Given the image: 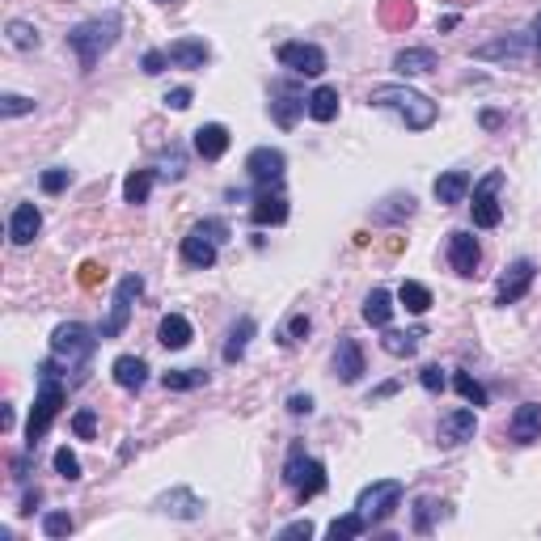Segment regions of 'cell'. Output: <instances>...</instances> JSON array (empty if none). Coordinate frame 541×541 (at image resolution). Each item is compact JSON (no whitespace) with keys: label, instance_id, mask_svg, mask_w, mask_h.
Masks as SVG:
<instances>
[{"label":"cell","instance_id":"6da1fadb","mask_svg":"<svg viewBox=\"0 0 541 541\" xmlns=\"http://www.w3.org/2000/svg\"><path fill=\"white\" fill-rule=\"evenodd\" d=\"M368 106L377 111H394L411 131H428L436 123V102L428 94H419L411 85H372Z\"/></svg>","mask_w":541,"mask_h":541},{"label":"cell","instance_id":"7a4b0ae2","mask_svg":"<svg viewBox=\"0 0 541 541\" xmlns=\"http://www.w3.org/2000/svg\"><path fill=\"white\" fill-rule=\"evenodd\" d=\"M119 30H123L119 13L89 17V21H80V26H72V30H68V47H72V55L80 60V68H85V72H94L97 60H102V55H106L114 43H119Z\"/></svg>","mask_w":541,"mask_h":541},{"label":"cell","instance_id":"3957f363","mask_svg":"<svg viewBox=\"0 0 541 541\" xmlns=\"http://www.w3.org/2000/svg\"><path fill=\"white\" fill-rule=\"evenodd\" d=\"M284 482L304 504V499H313V495L326 491V465L313 462V457L304 453V445H292L287 448V462H284Z\"/></svg>","mask_w":541,"mask_h":541},{"label":"cell","instance_id":"277c9868","mask_svg":"<svg viewBox=\"0 0 541 541\" xmlns=\"http://www.w3.org/2000/svg\"><path fill=\"white\" fill-rule=\"evenodd\" d=\"M398 504H402V482H398V478H381V482H372V487L360 491L355 512H360V520H364L368 529H377V525H385V520L398 512Z\"/></svg>","mask_w":541,"mask_h":541},{"label":"cell","instance_id":"5b68a950","mask_svg":"<svg viewBox=\"0 0 541 541\" xmlns=\"http://www.w3.org/2000/svg\"><path fill=\"white\" fill-rule=\"evenodd\" d=\"M60 406H64V385L55 381V372H43V385H38V398H34L30 423H26V445H30V453L38 448V440L47 436L51 423H55Z\"/></svg>","mask_w":541,"mask_h":541},{"label":"cell","instance_id":"8992f818","mask_svg":"<svg viewBox=\"0 0 541 541\" xmlns=\"http://www.w3.org/2000/svg\"><path fill=\"white\" fill-rule=\"evenodd\" d=\"M97 338L89 326H80V321H64V326H55V335H51V351H55V360H68V364H85L89 355H94Z\"/></svg>","mask_w":541,"mask_h":541},{"label":"cell","instance_id":"52a82bcc","mask_svg":"<svg viewBox=\"0 0 541 541\" xmlns=\"http://www.w3.org/2000/svg\"><path fill=\"white\" fill-rule=\"evenodd\" d=\"M140 292H144L140 275H123L119 287H114V296H111V313H106V321H102V330H97V335H102V338H119V335H123V330H128V321H131V304L140 301Z\"/></svg>","mask_w":541,"mask_h":541},{"label":"cell","instance_id":"ba28073f","mask_svg":"<svg viewBox=\"0 0 541 541\" xmlns=\"http://www.w3.org/2000/svg\"><path fill=\"white\" fill-rule=\"evenodd\" d=\"M246 174H250V182H254L258 191H279L284 187V174H287V157L279 148L262 144V148H254L246 157Z\"/></svg>","mask_w":541,"mask_h":541},{"label":"cell","instance_id":"9c48e42d","mask_svg":"<svg viewBox=\"0 0 541 541\" xmlns=\"http://www.w3.org/2000/svg\"><path fill=\"white\" fill-rule=\"evenodd\" d=\"M499 187H504V170H491V174H487L474 187V204H470V212H474L478 229H499V221H504V207H499Z\"/></svg>","mask_w":541,"mask_h":541},{"label":"cell","instance_id":"30bf717a","mask_svg":"<svg viewBox=\"0 0 541 541\" xmlns=\"http://www.w3.org/2000/svg\"><path fill=\"white\" fill-rule=\"evenodd\" d=\"M275 60L284 68H292L296 77H321L326 72V51L318 43H284L275 51Z\"/></svg>","mask_w":541,"mask_h":541},{"label":"cell","instance_id":"8fae6325","mask_svg":"<svg viewBox=\"0 0 541 541\" xmlns=\"http://www.w3.org/2000/svg\"><path fill=\"white\" fill-rule=\"evenodd\" d=\"M533 275L537 267L529 262V258H516L504 275H499V284H495V304H516L529 296V287H533Z\"/></svg>","mask_w":541,"mask_h":541},{"label":"cell","instance_id":"7c38bea8","mask_svg":"<svg viewBox=\"0 0 541 541\" xmlns=\"http://www.w3.org/2000/svg\"><path fill=\"white\" fill-rule=\"evenodd\" d=\"M478 431V414L470 406H457V411L440 414V428H436V445L440 448H462L465 440H474Z\"/></svg>","mask_w":541,"mask_h":541},{"label":"cell","instance_id":"4fadbf2b","mask_svg":"<svg viewBox=\"0 0 541 541\" xmlns=\"http://www.w3.org/2000/svg\"><path fill=\"white\" fill-rule=\"evenodd\" d=\"M301 114H309L301 89H296V85H275V94H270V119H275L284 131H292Z\"/></svg>","mask_w":541,"mask_h":541},{"label":"cell","instance_id":"5bb4252c","mask_svg":"<svg viewBox=\"0 0 541 541\" xmlns=\"http://www.w3.org/2000/svg\"><path fill=\"white\" fill-rule=\"evenodd\" d=\"M478 262H482V250H478V237H474V233H465V229L448 233V267L470 279V275L478 270Z\"/></svg>","mask_w":541,"mask_h":541},{"label":"cell","instance_id":"9a60e30c","mask_svg":"<svg viewBox=\"0 0 541 541\" xmlns=\"http://www.w3.org/2000/svg\"><path fill=\"white\" fill-rule=\"evenodd\" d=\"M368 372V364H364V347L355 343L351 335H343L338 338V347H335V377L343 385H355L360 377Z\"/></svg>","mask_w":541,"mask_h":541},{"label":"cell","instance_id":"2e32d148","mask_svg":"<svg viewBox=\"0 0 541 541\" xmlns=\"http://www.w3.org/2000/svg\"><path fill=\"white\" fill-rule=\"evenodd\" d=\"M157 508L165 516H178V520H199L204 516V499L191 491V487H174V491H165L157 499Z\"/></svg>","mask_w":541,"mask_h":541},{"label":"cell","instance_id":"e0dca14e","mask_svg":"<svg viewBox=\"0 0 541 541\" xmlns=\"http://www.w3.org/2000/svg\"><path fill=\"white\" fill-rule=\"evenodd\" d=\"M508 431H512V440H516V445H537V440H541V402H525V406H516Z\"/></svg>","mask_w":541,"mask_h":541},{"label":"cell","instance_id":"ac0fdd59","mask_svg":"<svg viewBox=\"0 0 541 541\" xmlns=\"http://www.w3.org/2000/svg\"><path fill=\"white\" fill-rule=\"evenodd\" d=\"M165 55H170V64H174V68L195 72V68H204L207 60H212V47H207L204 38H178V43L165 47Z\"/></svg>","mask_w":541,"mask_h":541},{"label":"cell","instance_id":"d6986e66","mask_svg":"<svg viewBox=\"0 0 541 541\" xmlns=\"http://www.w3.org/2000/svg\"><path fill=\"white\" fill-rule=\"evenodd\" d=\"M38 229H43V212L34 204H17L13 216H9V237H13V246H30L38 237Z\"/></svg>","mask_w":541,"mask_h":541},{"label":"cell","instance_id":"ffe728a7","mask_svg":"<svg viewBox=\"0 0 541 541\" xmlns=\"http://www.w3.org/2000/svg\"><path fill=\"white\" fill-rule=\"evenodd\" d=\"M229 140H233V136H229L224 123H204V128L195 131V153L204 161H221L224 153H229Z\"/></svg>","mask_w":541,"mask_h":541},{"label":"cell","instance_id":"44dd1931","mask_svg":"<svg viewBox=\"0 0 541 541\" xmlns=\"http://www.w3.org/2000/svg\"><path fill=\"white\" fill-rule=\"evenodd\" d=\"M250 221L258 229H267V224H284L287 221V199L279 191H258L254 207H250Z\"/></svg>","mask_w":541,"mask_h":541},{"label":"cell","instance_id":"7402d4cb","mask_svg":"<svg viewBox=\"0 0 541 541\" xmlns=\"http://www.w3.org/2000/svg\"><path fill=\"white\" fill-rule=\"evenodd\" d=\"M191 338H195V330H191V321L182 318V313H165V318H161V326H157V343H161L165 351L191 347Z\"/></svg>","mask_w":541,"mask_h":541},{"label":"cell","instance_id":"603a6c76","mask_svg":"<svg viewBox=\"0 0 541 541\" xmlns=\"http://www.w3.org/2000/svg\"><path fill=\"white\" fill-rule=\"evenodd\" d=\"M431 191H436V199L445 207L465 204V195H470V174H465V170H445V174L431 182Z\"/></svg>","mask_w":541,"mask_h":541},{"label":"cell","instance_id":"cb8c5ba5","mask_svg":"<svg viewBox=\"0 0 541 541\" xmlns=\"http://www.w3.org/2000/svg\"><path fill=\"white\" fill-rule=\"evenodd\" d=\"M182 262H187V267H199V270L216 267V241L191 229V233L182 237Z\"/></svg>","mask_w":541,"mask_h":541},{"label":"cell","instance_id":"d4e9b609","mask_svg":"<svg viewBox=\"0 0 541 541\" xmlns=\"http://www.w3.org/2000/svg\"><path fill=\"white\" fill-rule=\"evenodd\" d=\"M304 106H309V119L313 123H330L338 114V89L335 85H318L313 94L304 97Z\"/></svg>","mask_w":541,"mask_h":541},{"label":"cell","instance_id":"484cf974","mask_svg":"<svg viewBox=\"0 0 541 541\" xmlns=\"http://www.w3.org/2000/svg\"><path fill=\"white\" fill-rule=\"evenodd\" d=\"M360 313H364L368 326L385 330V326H389V318H394V296H389L385 287H372V292L364 296V309H360Z\"/></svg>","mask_w":541,"mask_h":541},{"label":"cell","instance_id":"4316f807","mask_svg":"<svg viewBox=\"0 0 541 541\" xmlns=\"http://www.w3.org/2000/svg\"><path fill=\"white\" fill-rule=\"evenodd\" d=\"M114 381L136 394V389L148 385V364H144L140 355H119V360H114Z\"/></svg>","mask_w":541,"mask_h":541},{"label":"cell","instance_id":"83f0119b","mask_svg":"<svg viewBox=\"0 0 541 541\" xmlns=\"http://www.w3.org/2000/svg\"><path fill=\"white\" fill-rule=\"evenodd\" d=\"M394 68H398L402 77H419V72H431L436 68V51L431 47H406L394 55Z\"/></svg>","mask_w":541,"mask_h":541},{"label":"cell","instance_id":"f1b7e54d","mask_svg":"<svg viewBox=\"0 0 541 541\" xmlns=\"http://www.w3.org/2000/svg\"><path fill=\"white\" fill-rule=\"evenodd\" d=\"M529 51V38H495V43H482V47H474L478 60H520Z\"/></svg>","mask_w":541,"mask_h":541},{"label":"cell","instance_id":"f546056e","mask_svg":"<svg viewBox=\"0 0 541 541\" xmlns=\"http://www.w3.org/2000/svg\"><path fill=\"white\" fill-rule=\"evenodd\" d=\"M414 216V195H389L385 207L372 212V221L377 224H398V221H411Z\"/></svg>","mask_w":541,"mask_h":541},{"label":"cell","instance_id":"4dcf8cb0","mask_svg":"<svg viewBox=\"0 0 541 541\" xmlns=\"http://www.w3.org/2000/svg\"><path fill=\"white\" fill-rule=\"evenodd\" d=\"M250 338H254V318H241L233 330H229V343H224V364H237L246 347H250Z\"/></svg>","mask_w":541,"mask_h":541},{"label":"cell","instance_id":"1f68e13d","mask_svg":"<svg viewBox=\"0 0 541 541\" xmlns=\"http://www.w3.org/2000/svg\"><path fill=\"white\" fill-rule=\"evenodd\" d=\"M419 338H423V330H389V326H385L381 347L402 360V355H414V351H419Z\"/></svg>","mask_w":541,"mask_h":541},{"label":"cell","instance_id":"d6a6232c","mask_svg":"<svg viewBox=\"0 0 541 541\" xmlns=\"http://www.w3.org/2000/svg\"><path fill=\"white\" fill-rule=\"evenodd\" d=\"M161 385H165L170 394H187V389H199V385H207V372H204V368H178V372H165V377H161Z\"/></svg>","mask_w":541,"mask_h":541},{"label":"cell","instance_id":"836d02e7","mask_svg":"<svg viewBox=\"0 0 541 541\" xmlns=\"http://www.w3.org/2000/svg\"><path fill=\"white\" fill-rule=\"evenodd\" d=\"M398 301L406 304L411 313H428V309H431V287H428V284H419V279H402Z\"/></svg>","mask_w":541,"mask_h":541},{"label":"cell","instance_id":"e575fe53","mask_svg":"<svg viewBox=\"0 0 541 541\" xmlns=\"http://www.w3.org/2000/svg\"><path fill=\"white\" fill-rule=\"evenodd\" d=\"M148 191H153V174L148 170H131L128 178H123V199L128 204H148Z\"/></svg>","mask_w":541,"mask_h":541},{"label":"cell","instance_id":"d590c367","mask_svg":"<svg viewBox=\"0 0 541 541\" xmlns=\"http://www.w3.org/2000/svg\"><path fill=\"white\" fill-rule=\"evenodd\" d=\"M381 21L394 26V30H406L414 21V4L411 0H381Z\"/></svg>","mask_w":541,"mask_h":541},{"label":"cell","instance_id":"8d00e7d4","mask_svg":"<svg viewBox=\"0 0 541 541\" xmlns=\"http://www.w3.org/2000/svg\"><path fill=\"white\" fill-rule=\"evenodd\" d=\"M360 533H368V525L360 520V512H351V516H335L330 529H326V537H330V541H351V537H360Z\"/></svg>","mask_w":541,"mask_h":541},{"label":"cell","instance_id":"74e56055","mask_svg":"<svg viewBox=\"0 0 541 541\" xmlns=\"http://www.w3.org/2000/svg\"><path fill=\"white\" fill-rule=\"evenodd\" d=\"M440 499H431V495H423L419 504H414V533H431V525H436V516H440Z\"/></svg>","mask_w":541,"mask_h":541},{"label":"cell","instance_id":"f35d334b","mask_svg":"<svg viewBox=\"0 0 541 541\" xmlns=\"http://www.w3.org/2000/svg\"><path fill=\"white\" fill-rule=\"evenodd\" d=\"M4 30H9V43H13L17 51H30V47H38V30H34L30 21H9V26H4Z\"/></svg>","mask_w":541,"mask_h":541},{"label":"cell","instance_id":"ab89813d","mask_svg":"<svg viewBox=\"0 0 541 541\" xmlns=\"http://www.w3.org/2000/svg\"><path fill=\"white\" fill-rule=\"evenodd\" d=\"M453 389H457L465 402H474V406H487V389H482V385H478L470 372H457V377H453Z\"/></svg>","mask_w":541,"mask_h":541},{"label":"cell","instance_id":"60d3db41","mask_svg":"<svg viewBox=\"0 0 541 541\" xmlns=\"http://www.w3.org/2000/svg\"><path fill=\"white\" fill-rule=\"evenodd\" d=\"M72 516H68V512H47V516H43V533H47V537H68V533H72Z\"/></svg>","mask_w":541,"mask_h":541},{"label":"cell","instance_id":"b9f144b4","mask_svg":"<svg viewBox=\"0 0 541 541\" xmlns=\"http://www.w3.org/2000/svg\"><path fill=\"white\" fill-rule=\"evenodd\" d=\"M55 474L68 478V482H77V478H80V462H77V453H72V448H55Z\"/></svg>","mask_w":541,"mask_h":541},{"label":"cell","instance_id":"7bdbcfd3","mask_svg":"<svg viewBox=\"0 0 541 541\" xmlns=\"http://www.w3.org/2000/svg\"><path fill=\"white\" fill-rule=\"evenodd\" d=\"M30 111H34V97H21V94L0 97V114H4V119H17V114H30Z\"/></svg>","mask_w":541,"mask_h":541},{"label":"cell","instance_id":"ee69618b","mask_svg":"<svg viewBox=\"0 0 541 541\" xmlns=\"http://www.w3.org/2000/svg\"><path fill=\"white\" fill-rule=\"evenodd\" d=\"M182 174H187V157H182L178 148H170V157L161 161V178H165V182H178Z\"/></svg>","mask_w":541,"mask_h":541},{"label":"cell","instance_id":"f6af8a7d","mask_svg":"<svg viewBox=\"0 0 541 541\" xmlns=\"http://www.w3.org/2000/svg\"><path fill=\"white\" fill-rule=\"evenodd\" d=\"M72 431H77L80 440H94L97 436V414L94 411H77L72 414Z\"/></svg>","mask_w":541,"mask_h":541},{"label":"cell","instance_id":"bcb514c9","mask_svg":"<svg viewBox=\"0 0 541 541\" xmlns=\"http://www.w3.org/2000/svg\"><path fill=\"white\" fill-rule=\"evenodd\" d=\"M304 335H309V318H304V313H296V318H287V326H284V335H279V343H301Z\"/></svg>","mask_w":541,"mask_h":541},{"label":"cell","instance_id":"7dc6e473","mask_svg":"<svg viewBox=\"0 0 541 541\" xmlns=\"http://www.w3.org/2000/svg\"><path fill=\"white\" fill-rule=\"evenodd\" d=\"M68 182H72V174H68V170H47V174H43V191L60 195V191H68Z\"/></svg>","mask_w":541,"mask_h":541},{"label":"cell","instance_id":"c3c4849f","mask_svg":"<svg viewBox=\"0 0 541 541\" xmlns=\"http://www.w3.org/2000/svg\"><path fill=\"white\" fill-rule=\"evenodd\" d=\"M195 233H204V237H212L216 246H221V241H229V224L224 221H199L195 224Z\"/></svg>","mask_w":541,"mask_h":541},{"label":"cell","instance_id":"681fc988","mask_svg":"<svg viewBox=\"0 0 541 541\" xmlns=\"http://www.w3.org/2000/svg\"><path fill=\"white\" fill-rule=\"evenodd\" d=\"M165 64H170V55H165V51H144V60H140V68L148 72V77H161Z\"/></svg>","mask_w":541,"mask_h":541},{"label":"cell","instance_id":"f907efd6","mask_svg":"<svg viewBox=\"0 0 541 541\" xmlns=\"http://www.w3.org/2000/svg\"><path fill=\"white\" fill-rule=\"evenodd\" d=\"M419 381H423V389H428V394H440V389H445V372H440L436 364H428L423 372H419Z\"/></svg>","mask_w":541,"mask_h":541},{"label":"cell","instance_id":"816d5d0a","mask_svg":"<svg viewBox=\"0 0 541 541\" xmlns=\"http://www.w3.org/2000/svg\"><path fill=\"white\" fill-rule=\"evenodd\" d=\"M191 89H187V85H178V89H170V94H165V106H170V111H187V106H191Z\"/></svg>","mask_w":541,"mask_h":541},{"label":"cell","instance_id":"f5cc1de1","mask_svg":"<svg viewBox=\"0 0 541 541\" xmlns=\"http://www.w3.org/2000/svg\"><path fill=\"white\" fill-rule=\"evenodd\" d=\"M77 279H80V287H97V284H102V267H97L94 258H89V262H80V275H77Z\"/></svg>","mask_w":541,"mask_h":541},{"label":"cell","instance_id":"db71d44e","mask_svg":"<svg viewBox=\"0 0 541 541\" xmlns=\"http://www.w3.org/2000/svg\"><path fill=\"white\" fill-rule=\"evenodd\" d=\"M275 537H279V541H287V537H313V525H309V520H292V525H284Z\"/></svg>","mask_w":541,"mask_h":541},{"label":"cell","instance_id":"11a10c76","mask_svg":"<svg viewBox=\"0 0 541 541\" xmlns=\"http://www.w3.org/2000/svg\"><path fill=\"white\" fill-rule=\"evenodd\" d=\"M287 411H292V414H309V411H313V398H309V394H292V398H287Z\"/></svg>","mask_w":541,"mask_h":541},{"label":"cell","instance_id":"9f6ffc18","mask_svg":"<svg viewBox=\"0 0 541 541\" xmlns=\"http://www.w3.org/2000/svg\"><path fill=\"white\" fill-rule=\"evenodd\" d=\"M398 385H402V381H385V385H377V389H372V394H368V402H381V398H394V394H398Z\"/></svg>","mask_w":541,"mask_h":541},{"label":"cell","instance_id":"6f0895ef","mask_svg":"<svg viewBox=\"0 0 541 541\" xmlns=\"http://www.w3.org/2000/svg\"><path fill=\"white\" fill-rule=\"evenodd\" d=\"M529 43H533V55H537V64H541V13L533 17V26H529Z\"/></svg>","mask_w":541,"mask_h":541},{"label":"cell","instance_id":"680465c9","mask_svg":"<svg viewBox=\"0 0 541 541\" xmlns=\"http://www.w3.org/2000/svg\"><path fill=\"white\" fill-rule=\"evenodd\" d=\"M38 499H43V495H38V491H30V495H26V499H21V516H30V512L38 508Z\"/></svg>","mask_w":541,"mask_h":541},{"label":"cell","instance_id":"91938a15","mask_svg":"<svg viewBox=\"0 0 541 541\" xmlns=\"http://www.w3.org/2000/svg\"><path fill=\"white\" fill-rule=\"evenodd\" d=\"M157 4H174V0H157Z\"/></svg>","mask_w":541,"mask_h":541}]
</instances>
